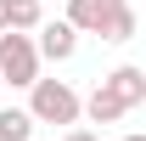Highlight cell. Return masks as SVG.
I'll use <instances>...</instances> for the list:
<instances>
[{
	"mask_svg": "<svg viewBox=\"0 0 146 141\" xmlns=\"http://www.w3.org/2000/svg\"><path fill=\"white\" fill-rule=\"evenodd\" d=\"M34 124H79V90L68 79H34L28 85V107H23Z\"/></svg>",
	"mask_w": 146,
	"mask_h": 141,
	"instance_id": "cell-1",
	"label": "cell"
},
{
	"mask_svg": "<svg viewBox=\"0 0 146 141\" xmlns=\"http://www.w3.org/2000/svg\"><path fill=\"white\" fill-rule=\"evenodd\" d=\"M39 79V56L28 34H0V85H34Z\"/></svg>",
	"mask_w": 146,
	"mask_h": 141,
	"instance_id": "cell-2",
	"label": "cell"
},
{
	"mask_svg": "<svg viewBox=\"0 0 146 141\" xmlns=\"http://www.w3.org/2000/svg\"><path fill=\"white\" fill-rule=\"evenodd\" d=\"M73 51H79V34H73L68 23H39V40H34V56L39 62H73Z\"/></svg>",
	"mask_w": 146,
	"mask_h": 141,
	"instance_id": "cell-3",
	"label": "cell"
},
{
	"mask_svg": "<svg viewBox=\"0 0 146 141\" xmlns=\"http://www.w3.org/2000/svg\"><path fill=\"white\" fill-rule=\"evenodd\" d=\"M118 6H129V0H68V17H62V23H68L73 34H96Z\"/></svg>",
	"mask_w": 146,
	"mask_h": 141,
	"instance_id": "cell-4",
	"label": "cell"
},
{
	"mask_svg": "<svg viewBox=\"0 0 146 141\" xmlns=\"http://www.w3.org/2000/svg\"><path fill=\"white\" fill-rule=\"evenodd\" d=\"M101 85H107L112 96H118V107H124V113H135V107L146 102V73L135 68V62H124V68H112L107 79H101Z\"/></svg>",
	"mask_w": 146,
	"mask_h": 141,
	"instance_id": "cell-5",
	"label": "cell"
},
{
	"mask_svg": "<svg viewBox=\"0 0 146 141\" xmlns=\"http://www.w3.org/2000/svg\"><path fill=\"white\" fill-rule=\"evenodd\" d=\"M79 113H84L90 124H118L124 119V107H118V96H112L107 85H96L90 96H79Z\"/></svg>",
	"mask_w": 146,
	"mask_h": 141,
	"instance_id": "cell-6",
	"label": "cell"
},
{
	"mask_svg": "<svg viewBox=\"0 0 146 141\" xmlns=\"http://www.w3.org/2000/svg\"><path fill=\"white\" fill-rule=\"evenodd\" d=\"M39 23H45L39 0H6V34H34Z\"/></svg>",
	"mask_w": 146,
	"mask_h": 141,
	"instance_id": "cell-7",
	"label": "cell"
},
{
	"mask_svg": "<svg viewBox=\"0 0 146 141\" xmlns=\"http://www.w3.org/2000/svg\"><path fill=\"white\" fill-rule=\"evenodd\" d=\"M135 28H141V17H135V6H118V11H112V17L101 23L96 34L107 40V45H124V40H135Z\"/></svg>",
	"mask_w": 146,
	"mask_h": 141,
	"instance_id": "cell-8",
	"label": "cell"
},
{
	"mask_svg": "<svg viewBox=\"0 0 146 141\" xmlns=\"http://www.w3.org/2000/svg\"><path fill=\"white\" fill-rule=\"evenodd\" d=\"M0 141H34V119L23 107H0Z\"/></svg>",
	"mask_w": 146,
	"mask_h": 141,
	"instance_id": "cell-9",
	"label": "cell"
},
{
	"mask_svg": "<svg viewBox=\"0 0 146 141\" xmlns=\"http://www.w3.org/2000/svg\"><path fill=\"white\" fill-rule=\"evenodd\" d=\"M62 141H101V136H96V130H79V124H73V130H68Z\"/></svg>",
	"mask_w": 146,
	"mask_h": 141,
	"instance_id": "cell-10",
	"label": "cell"
},
{
	"mask_svg": "<svg viewBox=\"0 0 146 141\" xmlns=\"http://www.w3.org/2000/svg\"><path fill=\"white\" fill-rule=\"evenodd\" d=\"M0 34H6V0H0Z\"/></svg>",
	"mask_w": 146,
	"mask_h": 141,
	"instance_id": "cell-11",
	"label": "cell"
},
{
	"mask_svg": "<svg viewBox=\"0 0 146 141\" xmlns=\"http://www.w3.org/2000/svg\"><path fill=\"white\" fill-rule=\"evenodd\" d=\"M124 141H146V136H141V130H135V136H124Z\"/></svg>",
	"mask_w": 146,
	"mask_h": 141,
	"instance_id": "cell-12",
	"label": "cell"
}]
</instances>
